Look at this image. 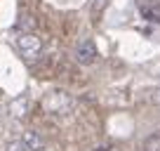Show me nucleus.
<instances>
[{
  "label": "nucleus",
  "mask_w": 160,
  "mask_h": 151,
  "mask_svg": "<svg viewBox=\"0 0 160 151\" xmlns=\"http://www.w3.org/2000/svg\"><path fill=\"white\" fill-rule=\"evenodd\" d=\"M73 106H75L73 95L66 92V90H59V87L45 92V97H42V109L50 116H68L71 111H73Z\"/></svg>",
  "instance_id": "1"
},
{
  "label": "nucleus",
  "mask_w": 160,
  "mask_h": 151,
  "mask_svg": "<svg viewBox=\"0 0 160 151\" xmlns=\"http://www.w3.org/2000/svg\"><path fill=\"white\" fill-rule=\"evenodd\" d=\"M14 45L26 61H38L42 57V52H45V43L35 33H19L14 38Z\"/></svg>",
  "instance_id": "2"
},
{
  "label": "nucleus",
  "mask_w": 160,
  "mask_h": 151,
  "mask_svg": "<svg viewBox=\"0 0 160 151\" xmlns=\"http://www.w3.org/2000/svg\"><path fill=\"white\" fill-rule=\"evenodd\" d=\"M97 45H94V40L92 38H82V40L75 45V52H73V57H75V61L78 64H82V66H90V64H94L97 61Z\"/></svg>",
  "instance_id": "3"
},
{
  "label": "nucleus",
  "mask_w": 160,
  "mask_h": 151,
  "mask_svg": "<svg viewBox=\"0 0 160 151\" xmlns=\"http://www.w3.org/2000/svg\"><path fill=\"white\" fill-rule=\"evenodd\" d=\"M137 7H139V14L146 21L160 26V3L158 0H137Z\"/></svg>",
  "instance_id": "4"
},
{
  "label": "nucleus",
  "mask_w": 160,
  "mask_h": 151,
  "mask_svg": "<svg viewBox=\"0 0 160 151\" xmlns=\"http://www.w3.org/2000/svg\"><path fill=\"white\" fill-rule=\"evenodd\" d=\"M21 142H24L31 151H42L45 149V137L40 135L38 130H26L24 137H21Z\"/></svg>",
  "instance_id": "5"
},
{
  "label": "nucleus",
  "mask_w": 160,
  "mask_h": 151,
  "mask_svg": "<svg viewBox=\"0 0 160 151\" xmlns=\"http://www.w3.org/2000/svg\"><path fill=\"white\" fill-rule=\"evenodd\" d=\"M10 113H12V118H24L26 113H28V97L26 95L14 97V99L10 102Z\"/></svg>",
  "instance_id": "6"
},
{
  "label": "nucleus",
  "mask_w": 160,
  "mask_h": 151,
  "mask_svg": "<svg viewBox=\"0 0 160 151\" xmlns=\"http://www.w3.org/2000/svg\"><path fill=\"white\" fill-rule=\"evenodd\" d=\"M144 151H160V132L158 135H151L144 142Z\"/></svg>",
  "instance_id": "7"
},
{
  "label": "nucleus",
  "mask_w": 160,
  "mask_h": 151,
  "mask_svg": "<svg viewBox=\"0 0 160 151\" xmlns=\"http://www.w3.org/2000/svg\"><path fill=\"white\" fill-rule=\"evenodd\" d=\"M5 151H31V149H28V146H26L21 139H12L10 144L5 146Z\"/></svg>",
  "instance_id": "8"
},
{
  "label": "nucleus",
  "mask_w": 160,
  "mask_h": 151,
  "mask_svg": "<svg viewBox=\"0 0 160 151\" xmlns=\"http://www.w3.org/2000/svg\"><path fill=\"white\" fill-rule=\"evenodd\" d=\"M106 5H108V0H94V3H92V12H94V14H99V12H104Z\"/></svg>",
  "instance_id": "9"
}]
</instances>
